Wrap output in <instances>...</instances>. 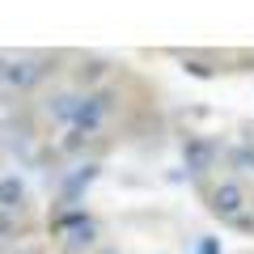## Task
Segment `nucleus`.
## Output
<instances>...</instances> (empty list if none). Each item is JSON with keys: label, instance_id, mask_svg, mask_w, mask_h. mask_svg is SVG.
Returning <instances> with one entry per match:
<instances>
[{"label": "nucleus", "instance_id": "5", "mask_svg": "<svg viewBox=\"0 0 254 254\" xmlns=\"http://www.w3.org/2000/svg\"><path fill=\"white\" fill-rule=\"evenodd\" d=\"M199 254H220V246H216V242H203V246H199Z\"/></svg>", "mask_w": 254, "mask_h": 254}, {"label": "nucleus", "instance_id": "2", "mask_svg": "<svg viewBox=\"0 0 254 254\" xmlns=\"http://www.w3.org/2000/svg\"><path fill=\"white\" fill-rule=\"evenodd\" d=\"M242 208H246V195H242V187L237 182H220L216 190H212V212H216L220 220H242Z\"/></svg>", "mask_w": 254, "mask_h": 254}, {"label": "nucleus", "instance_id": "3", "mask_svg": "<svg viewBox=\"0 0 254 254\" xmlns=\"http://www.w3.org/2000/svg\"><path fill=\"white\" fill-rule=\"evenodd\" d=\"M21 199H26V182H21L17 174L0 178V208H17Z\"/></svg>", "mask_w": 254, "mask_h": 254}, {"label": "nucleus", "instance_id": "4", "mask_svg": "<svg viewBox=\"0 0 254 254\" xmlns=\"http://www.w3.org/2000/svg\"><path fill=\"white\" fill-rule=\"evenodd\" d=\"M187 161H190V170H208L212 148L203 144V140H190V144H187Z\"/></svg>", "mask_w": 254, "mask_h": 254}, {"label": "nucleus", "instance_id": "1", "mask_svg": "<svg viewBox=\"0 0 254 254\" xmlns=\"http://www.w3.org/2000/svg\"><path fill=\"white\" fill-rule=\"evenodd\" d=\"M38 81V68L30 60H0V89L9 93H21Z\"/></svg>", "mask_w": 254, "mask_h": 254}]
</instances>
